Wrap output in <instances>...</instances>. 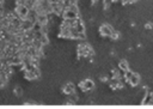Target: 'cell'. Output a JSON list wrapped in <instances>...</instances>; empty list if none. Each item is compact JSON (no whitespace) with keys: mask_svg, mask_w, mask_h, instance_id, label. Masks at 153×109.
<instances>
[{"mask_svg":"<svg viewBox=\"0 0 153 109\" xmlns=\"http://www.w3.org/2000/svg\"><path fill=\"white\" fill-rule=\"evenodd\" d=\"M62 16H63V19H67V20H72V19H76L79 18V13H78V7L76 5H71L66 8H63L62 11Z\"/></svg>","mask_w":153,"mask_h":109,"instance_id":"6da1fadb","label":"cell"},{"mask_svg":"<svg viewBox=\"0 0 153 109\" xmlns=\"http://www.w3.org/2000/svg\"><path fill=\"white\" fill-rule=\"evenodd\" d=\"M99 32L102 36H105V37H111V38H117V35L115 34L114 29L108 25V24H103L100 28H99Z\"/></svg>","mask_w":153,"mask_h":109,"instance_id":"7a4b0ae2","label":"cell"},{"mask_svg":"<svg viewBox=\"0 0 153 109\" xmlns=\"http://www.w3.org/2000/svg\"><path fill=\"white\" fill-rule=\"evenodd\" d=\"M78 54H79L80 57H88V56L93 55V50H92V48L88 44L82 43L78 48Z\"/></svg>","mask_w":153,"mask_h":109,"instance_id":"3957f363","label":"cell"},{"mask_svg":"<svg viewBox=\"0 0 153 109\" xmlns=\"http://www.w3.org/2000/svg\"><path fill=\"white\" fill-rule=\"evenodd\" d=\"M124 78L128 80V83L130 84V85H133V86H136L139 83H140V77H139V74H136V73H134V72H131V71H127V72H124Z\"/></svg>","mask_w":153,"mask_h":109,"instance_id":"277c9868","label":"cell"},{"mask_svg":"<svg viewBox=\"0 0 153 109\" xmlns=\"http://www.w3.org/2000/svg\"><path fill=\"white\" fill-rule=\"evenodd\" d=\"M80 89L82 90V91H91V90H93V87H94V83L91 80V79H85V80H82L81 83H80Z\"/></svg>","mask_w":153,"mask_h":109,"instance_id":"5b68a950","label":"cell"},{"mask_svg":"<svg viewBox=\"0 0 153 109\" xmlns=\"http://www.w3.org/2000/svg\"><path fill=\"white\" fill-rule=\"evenodd\" d=\"M63 93H66L67 96H73L75 93V87L72 83H68L67 85L63 86Z\"/></svg>","mask_w":153,"mask_h":109,"instance_id":"8992f818","label":"cell"},{"mask_svg":"<svg viewBox=\"0 0 153 109\" xmlns=\"http://www.w3.org/2000/svg\"><path fill=\"white\" fill-rule=\"evenodd\" d=\"M118 67H120V71H122L123 73L127 72V71H129V66H128L127 61H121L120 65H118Z\"/></svg>","mask_w":153,"mask_h":109,"instance_id":"52a82bcc","label":"cell"}]
</instances>
